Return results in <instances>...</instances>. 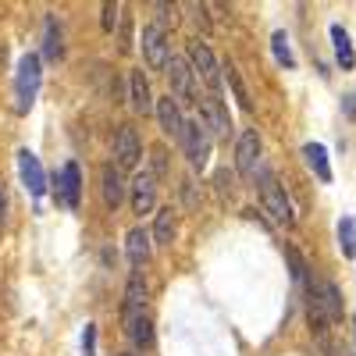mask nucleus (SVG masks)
Returning <instances> with one entry per match:
<instances>
[{
  "label": "nucleus",
  "mask_w": 356,
  "mask_h": 356,
  "mask_svg": "<svg viewBox=\"0 0 356 356\" xmlns=\"http://www.w3.org/2000/svg\"><path fill=\"white\" fill-rule=\"evenodd\" d=\"M40 86H43V65L36 54H25L18 61V72H15V100H18V111H33L36 97H40Z\"/></svg>",
  "instance_id": "1"
},
{
  "label": "nucleus",
  "mask_w": 356,
  "mask_h": 356,
  "mask_svg": "<svg viewBox=\"0 0 356 356\" xmlns=\"http://www.w3.org/2000/svg\"><path fill=\"white\" fill-rule=\"evenodd\" d=\"M260 203H264V211L271 214V221L275 225H282V228H292V207H289V196H285V189H282V182L267 171V168H260Z\"/></svg>",
  "instance_id": "2"
},
{
  "label": "nucleus",
  "mask_w": 356,
  "mask_h": 356,
  "mask_svg": "<svg viewBox=\"0 0 356 356\" xmlns=\"http://www.w3.org/2000/svg\"><path fill=\"white\" fill-rule=\"evenodd\" d=\"M189 65H193V72H196V79H203L207 82V89L218 97L221 93V65H218V57L211 54V47L207 43H189Z\"/></svg>",
  "instance_id": "3"
},
{
  "label": "nucleus",
  "mask_w": 356,
  "mask_h": 356,
  "mask_svg": "<svg viewBox=\"0 0 356 356\" xmlns=\"http://www.w3.org/2000/svg\"><path fill=\"white\" fill-rule=\"evenodd\" d=\"M182 150H186V157H189V164H193L196 171L207 168V161H211V132H207L203 122H186Z\"/></svg>",
  "instance_id": "4"
},
{
  "label": "nucleus",
  "mask_w": 356,
  "mask_h": 356,
  "mask_svg": "<svg viewBox=\"0 0 356 356\" xmlns=\"http://www.w3.org/2000/svg\"><path fill=\"white\" fill-rule=\"evenodd\" d=\"M196 104H200V122L207 125V132L228 139V136H232V118H228L225 100H221V97H214V93H207V97H203V100H196Z\"/></svg>",
  "instance_id": "5"
},
{
  "label": "nucleus",
  "mask_w": 356,
  "mask_h": 356,
  "mask_svg": "<svg viewBox=\"0 0 356 356\" xmlns=\"http://www.w3.org/2000/svg\"><path fill=\"white\" fill-rule=\"evenodd\" d=\"M139 43H143V54H146V65L157 68V72H168L171 54H168V33H164V25H146Z\"/></svg>",
  "instance_id": "6"
},
{
  "label": "nucleus",
  "mask_w": 356,
  "mask_h": 356,
  "mask_svg": "<svg viewBox=\"0 0 356 356\" xmlns=\"http://www.w3.org/2000/svg\"><path fill=\"white\" fill-rule=\"evenodd\" d=\"M139 157H143V143H139L136 129L132 125H118V132H114V164L122 171H132L139 164Z\"/></svg>",
  "instance_id": "7"
},
{
  "label": "nucleus",
  "mask_w": 356,
  "mask_h": 356,
  "mask_svg": "<svg viewBox=\"0 0 356 356\" xmlns=\"http://www.w3.org/2000/svg\"><path fill=\"white\" fill-rule=\"evenodd\" d=\"M57 203L68 207V211H79V200H82V171L75 161H68L61 168V175H57V189H54Z\"/></svg>",
  "instance_id": "8"
},
{
  "label": "nucleus",
  "mask_w": 356,
  "mask_h": 356,
  "mask_svg": "<svg viewBox=\"0 0 356 356\" xmlns=\"http://www.w3.org/2000/svg\"><path fill=\"white\" fill-rule=\"evenodd\" d=\"M257 168H260V136H257V129H246L239 136V143H235V171L243 178H253Z\"/></svg>",
  "instance_id": "9"
},
{
  "label": "nucleus",
  "mask_w": 356,
  "mask_h": 356,
  "mask_svg": "<svg viewBox=\"0 0 356 356\" xmlns=\"http://www.w3.org/2000/svg\"><path fill=\"white\" fill-rule=\"evenodd\" d=\"M164 75H168V82H171L175 100H178V104H189V100H193V79H196L193 65L186 61V57H171V65H168Z\"/></svg>",
  "instance_id": "10"
},
{
  "label": "nucleus",
  "mask_w": 356,
  "mask_h": 356,
  "mask_svg": "<svg viewBox=\"0 0 356 356\" xmlns=\"http://www.w3.org/2000/svg\"><path fill=\"white\" fill-rule=\"evenodd\" d=\"M18 175H22L25 189L33 193L36 200L47 193V171H43V164H40V157H36L33 150H22V154H18Z\"/></svg>",
  "instance_id": "11"
},
{
  "label": "nucleus",
  "mask_w": 356,
  "mask_h": 356,
  "mask_svg": "<svg viewBox=\"0 0 356 356\" xmlns=\"http://www.w3.org/2000/svg\"><path fill=\"white\" fill-rule=\"evenodd\" d=\"M100 193H104V207L118 211L125 200V182H122V168L118 164H104L100 168Z\"/></svg>",
  "instance_id": "12"
},
{
  "label": "nucleus",
  "mask_w": 356,
  "mask_h": 356,
  "mask_svg": "<svg viewBox=\"0 0 356 356\" xmlns=\"http://www.w3.org/2000/svg\"><path fill=\"white\" fill-rule=\"evenodd\" d=\"M157 118H161L164 136H171L178 146H182V136H186V118H182V107H178V100H171V97L157 100Z\"/></svg>",
  "instance_id": "13"
},
{
  "label": "nucleus",
  "mask_w": 356,
  "mask_h": 356,
  "mask_svg": "<svg viewBox=\"0 0 356 356\" xmlns=\"http://www.w3.org/2000/svg\"><path fill=\"white\" fill-rule=\"evenodd\" d=\"M125 335L136 349L154 346V324H150V317H146V310H125Z\"/></svg>",
  "instance_id": "14"
},
{
  "label": "nucleus",
  "mask_w": 356,
  "mask_h": 356,
  "mask_svg": "<svg viewBox=\"0 0 356 356\" xmlns=\"http://www.w3.org/2000/svg\"><path fill=\"white\" fill-rule=\"evenodd\" d=\"M154 203H157V182H154V175L150 171H139L132 178V211L136 214H150Z\"/></svg>",
  "instance_id": "15"
},
{
  "label": "nucleus",
  "mask_w": 356,
  "mask_h": 356,
  "mask_svg": "<svg viewBox=\"0 0 356 356\" xmlns=\"http://www.w3.org/2000/svg\"><path fill=\"white\" fill-rule=\"evenodd\" d=\"M125 253H129L136 271H143V264L150 260V232H146V228H132L125 235Z\"/></svg>",
  "instance_id": "16"
},
{
  "label": "nucleus",
  "mask_w": 356,
  "mask_h": 356,
  "mask_svg": "<svg viewBox=\"0 0 356 356\" xmlns=\"http://www.w3.org/2000/svg\"><path fill=\"white\" fill-rule=\"evenodd\" d=\"M129 89H132V111H136V114H150V111H157V104H154V97H150V82H146L143 72H132Z\"/></svg>",
  "instance_id": "17"
},
{
  "label": "nucleus",
  "mask_w": 356,
  "mask_h": 356,
  "mask_svg": "<svg viewBox=\"0 0 356 356\" xmlns=\"http://www.w3.org/2000/svg\"><path fill=\"white\" fill-rule=\"evenodd\" d=\"M303 157L310 164V171L321 178V182H332V164H328V150H324L321 143H307L303 146Z\"/></svg>",
  "instance_id": "18"
},
{
  "label": "nucleus",
  "mask_w": 356,
  "mask_h": 356,
  "mask_svg": "<svg viewBox=\"0 0 356 356\" xmlns=\"http://www.w3.org/2000/svg\"><path fill=\"white\" fill-rule=\"evenodd\" d=\"M321 307H324V317H328V324L342 321V292L335 282H321Z\"/></svg>",
  "instance_id": "19"
},
{
  "label": "nucleus",
  "mask_w": 356,
  "mask_h": 356,
  "mask_svg": "<svg viewBox=\"0 0 356 356\" xmlns=\"http://www.w3.org/2000/svg\"><path fill=\"white\" fill-rule=\"evenodd\" d=\"M61 54H65L61 25H57V18H47V29H43V57H47V61H57Z\"/></svg>",
  "instance_id": "20"
},
{
  "label": "nucleus",
  "mask_w": 356,
  "mask_h": 356,
  "mask_svg": "<svg viewBox=\"0 0 356 356\" xmlns=\"http://www.w3.org/2000/svg\"><path fill=\"white\" fill-rule=\"evenodd\" d=\"M175 235H178L175 211H171V207H164V211L157 214V221H154V239H157V246H171V243H175Z\"/></svg>",
  "instance_id": "21"
},
{
  "label": "nucleus",
  "mask_w": 356,
  "mask_h": 356,
  "mask_svg": "<svg viewBox=\"0 0 356 356\" xmlns=\"http://www.w3.org/2000/svg\"><path fill=\"white\" fill-rule=\"evenodd\" d=\"M332 43H335V57H339L342 72H353L356 54H353V43H349V36H346V29H342V25H332Z\"/></svg>",
  "instance_id": "22"
},
{
  "label": "nucleus",
  "mask_w": 356,
  "mask_h": 356,
  "mask_svg": "<svg viewBox=\"0 0 356 356\" xmlns=\"http://www.w3.org/2000/svg\"><path fill=\"white\" fill-rule=\"evenodd\" d=\"M125 310H146V282H143V271H132V278L125 285Z\"/></svg>",
  "instance_id": "23"
},
{
  "label": "nucleus",
  "mask_w": 356,
  "mask_h": 356,
  "mask_svg": "<svg viewBox=\"0 0 356 356\" xmlns=\"http://www.w3.org/2000/svg\"><path fill=\"white\" fill-rule=\"evenodd\" d=\"M339 250L342 257H356V221L353 218L339 221Z\"/></svg>",
  "instance_id": "24"
},
{
  "label": "nucleus",
  "mask_w": 356,
  "mask_h": 356,
  "mask_svg": "<svg viewBox=\"0 0 356 356\" xmlns=\"http://www.w3.org/2000/svg\"><path fill=\"white\" fill-rule=\"evenodd\" d=\"M225 72H228V86H232L235 100H239V107H243V111H253V100H250L246 86H243V79H239V68H235V65L228 61V65H225Z\"/></svg>",
  "instance_id": "25"
},
{
  "label": "nucleus",
  "mask_w": 356,
  "mask_h": 356,
  "mask_svg": "<svg viewBox=\"0 0 356 356\" xmlns=\"http://www.w3.org/2000/svg\"><path fill=\"white\" fill-rule=\"evenodd\" d=\"M271 50H275V57H278V65L296 68V57H292V47H289V36H285V33H275V36H271Z\"/></svg>",
  "instance_id": "26"
},
{
  "label": "nucleus",
  "mask_w": 356,
  "mask_h": 356,
  "mask_svg": "<svg viewBox=\"0 0 356 356\" xmlns=\"http://www.w3.org/2000/svg\"><path fill=\"white\" fill-rule=\"evenodd\" d=\"M82 353H86V356H97V324H86V335H82Z\"/></svg>",
  "instance_id": "27"
},
{
  "label": "nucleus",
  "mask_w": 356,
  "mask_h": 356,
  "mask_svg": "<svg viewBox=\"0 0 356 356\" xmlns=\"http://www.w3.org/2000/svg\"><path fill=\"white\" fill-rule=\"evenodd\" d=\"M118 11H122V4H104V33H111V29H114Z\"/></svg>",
  "instance_id": "28"
},
{
  "label": "nucleus",
  "mask_w": 356,
  "mask_h": 356,
  "mask_svg": "<svg viewBox=\"0 0 356 356\" xmlns=\"http://www.w3.org/2000/svg\"><path fill=\"white\" fill-rule=\"evenodd\" d=\"M118 40H122V54H129V50H132V33H129V15L122 18V36H118Z\"/></svg>",
  "instance_id": "29"
},
{
  "label": "nucleus",
  "mask_w": 356,
  "mask_h": 356,
  "mask_svg": "<svg viewBox=\"0 0 356 356\" xmlns=\"http://www.w3.org/2000/svg\"><path fill=\"white\" fill-rule=\"evenodd\" d=\"M154 171H157V175H168V161H164V150H154Z\"/></svg>",
  "instance_id": "30"
},
{
  "label": "nucleus",
  "mask_w": 356,
  "mask_h": 356,
  "mask_svg": "<svg viewBox=\"0 0 356 356\" xmlns=\"http://www.w3.org/2000/svg\"><path fill=\"white\" fill-rule=\"evenodd\" d=\"M342 100H346V114L353 118L356 114V97H342Z\"/></svg>",
  "instance_id": "31"
},
{
  "label": "nucleus",
  "mask_w": 356,
  "mask_h": 356,
  "mask_svg": "<svg viewBox=\"0 0 356 356\" xmlns=\"http://www.w3.org/2000/svg\"><path fill=\"white\" fill-rule=\"evenodd\" d=\"M4 207H8V200H4V189H0V221H4Z\"/></svg>",
  "instance_id": "32"
},
{
  "label": "nucleus",
  "mask_w": 356,
  "mask_h": 356,
  "mask_svg": "<svg viewBox=\"0 0 356 356\" xmlns=\"http://www.w3.org/2000/svg\"><path fill=\"white\" fill-rule=\"evenodd\" d=\"M328 356H346V349H335V346H332V349H328Z\"/></svg>",
  "instance_id": "33"
},
{
  "label": "nucleus",
  "mask_w": 356,
  "mask_h": 356,
  "mask_svg": "<svg viewBox=\"0 0 356 356\" xmlns=\"http://www.w3.org/2000/svg\"><path fill=\"white\" fill-rule=\"evenodd\" d=\"M122 356H132V353H122Z\"/></svg>",
  "instance_id": "34"
}]
</instances>
